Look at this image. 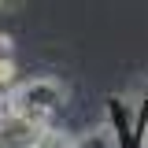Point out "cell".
<instances>
[{"label": "cell", "mask_w": 148, "mask_h": 148, "mask_svg": "<svg viewBox=\"0 0 148 148\" xmlns=\"http://www.w3.org/2000/svg\"><path fill=\"white\" fill-rule=\"evenodd\" d=\"M67 100H71L67 82L41 74V78H18L15 85L8 89L4 108H15V111H37V115H56L59 108H67Z\"/></svg>", "instance_id": "1"}, {"label": "cell", "mask_w": 148, "mask_h": 148, "mask_svg": "<svg viewBox=\"0 0 148 148\" xmlns=\"http://www.w3.org/2000/svg\"><path fill=\"white\" fill-rule=\"evenodd\" d=\"M71 148H119V130L111 126V122L85 126L82 133L71 137Z\"/></svg>", "instance_id": "2"}, {"label": "cell", "mask_w": 148, "mask_h": 148, "mask_svg": "<svg viewBox=\"0 0 148 148\" xmlns=\"http://www.w3.org/2000/svg\"><path fill=\"white\" fill-rule=\"evenodd\" d=\"M22 4L26 0H0V15H15V11H22Z\"/></svg>", "instance_id": "3"}]
</instances>
